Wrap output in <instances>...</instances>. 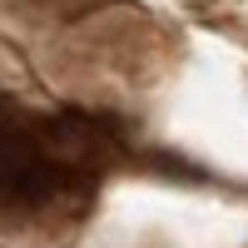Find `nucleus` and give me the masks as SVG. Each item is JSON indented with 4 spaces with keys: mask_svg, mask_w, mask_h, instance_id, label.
I'll use <instances>...</instances> for the list:
<instances>
[{
    "mask_svg": "<svg viewBox=\"0 0 248 248\" xmlns=\"http://www.w3.org/2000/svg\"><path fill=\"white\" fill-rule=\"evenodd\" d=\"M90 164L79 119H40L0 99V209H40L75 189Z\"/></svg>",
    "mask_w": 248,
    "mask_h": 248,
    "instance_id": "f257e3e1",
    "label": "nucleus"
}]
</instances>
